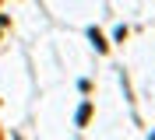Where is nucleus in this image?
<instances>
[{
	"label": "nucleus",
	"instance_id": "1",
	"mask_svg": "<svg viewBox=\"0 0 155 140\" xmlns=\"http://www.w3.org/2000/svg\"><path fill=\"white\" fill-rule=\"evenodd\" d=\"M88 116H92V105H81V109H78V126H85V123H88Z\"/></svg>",
	"mask_w": 155,
	"mask_h": 140
},
{
	"label": "nucleus",
	"instance_id": "2",
	"mask_svg": "<svg viewBox=\"0 0 155 140\" xmlns=\"http://www.w3.org/2000/svg\"><path fill=\"white\" fill-rule=\"evenodd\" d=\"M88 35H92V42H95V49H99V53H106V39L99 35L95 28H92V32H88Z\"/></svg>",
	"mask_w": 155,
	"mask_h": 140
}]
</instances>
